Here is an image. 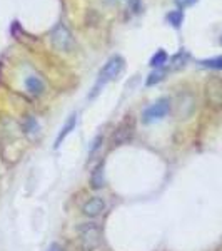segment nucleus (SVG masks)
<instances>
[{"instance_id": "1", "label": "nucleus", "mask_w": 222, "mask_h": 251, "mask_svg": "<svg viewBox=\"0 0 222 251\" xmlns=\"http://www.w3.org/2000/svg\"><path fill=\"white\" fill-rule=\"evenodd\" d=\"M124 67H126V60H124L122 55H112V57L106 62V66L100 69L99 77L95 80V86L92 87V92L89 97H90V99H95V97L99 96L100 89L122 74Z\"/></svg>"}, {"instance_id": "2", "label": "nucleus", "mask_w": 222, "mask_h": 251, "mask_svg": "<svg viewBox=\"0 0 222 251\" xmlns=\"http://www.w3.org/2000/svg\"><path fill=\"white\" fill-rule=\"evenodd\" d=\"M50 42H52V46L57 49L59 52H70L72 49H74V46H75L74 37H72L70 30H68L62 22H59L57 25L52 29V32H50Z\"/></svg>"}, {"instance_id": "3", "label": "nucleus", "mask_w": 222, "mask_h": 251, "mask_svg": "<svg viewBox=\"0 0 222 251\" xmlns=\"http://www.w3.org/2000/svg\"><path fill=\"white\" fill-rule=\"evenodd\" d=\"M169 112H171V100H169L167 97H160L159 100H155L152 106H149L142 112V121L147 124L155 123V121L164 119Z\"/></svg>"}, {"instance_id": "4", "label": "nucleus", "mask_w": 222, "mask_h": 251, "mask_svg": "<svg viewBox=\"0 0 222 251\" xmlns=\"http://www.w3.org/2000/svg\"><path fill=\"white\" fill-rule=\"evenodd\" d=\"M79 234L82 238V243L87 250H92L99 246L100 238H102V229L97 223H82L79 226Z\"/></svg>"}, {"instance_id": "5", "label": "nucleus", "mask_w": 222, "mask_h": 251, "mask_svg": "<svg viewBox=\"0 0 222 251\" xmlns=\"http://www.w3.org/2000/svg\"><path fill=\"white\" fill-rule=\"evenodd\" d=\"M205 96L211 107H222V79L212 77L205 87Z\"/></svg>"}, {"instance_id": "6", "label": "nucleus", "mask_w": 222, "mask_h": 251, "mask_svg": "<svg viewBox=\"0 0 222 251\" xmlns=\"http://www.w3.org/2000/svg\"><path fill=\"white\" fill-rule=\"evenodd\" d=\"M176 107H177V114H179L180 119H187L194 112V109H196V100H194L192 94H189V92L180 94L179 99H177Z\"/></svg>"}, {"instance_id": "7", "label": "nucleus", "mask_w": 222, "mask_h": 251, "mask_svg": "<svg viewBox=\"0 0 222 251\" xmlns=\"http://www.w3.org/2000/svg\"><path fill=\"white\" fill-rule=\"evenodd\" d=\"M104 208H106V201H104L100 196H94V198H90V200H87L86 203H84L82 213L86 214V216H89V218H97V216H100V214H102Z\"/></svg>"}, {"instance_id": "8", "label": "nucleus", "mask_w": 222, "mask_h": 251, "mask_svg": "<svg viewBox=\"0 0 222 251\" xmlns=\"http://www.w3.org/2000/svg\"><path fill=\"white\" fill-rule=\"evenodd\" d=\"M75 124H77V114H70V116H68V119L66 121V124L62 126V129H60L57 139H55V148H59V146L62 144V141L66 139V137L70 134L72 131H74Z\"/></svg>"}, {"instance_id": "9", "label": "nucleus", "mask_w": 222, "mask_h": 251, "mask_svg": "<svg viewBox=\"0 0 222 251\" xmlns=\"http://www.w3.org/2000/svg\"><path fill=\"white\" fill-rule=\"evenodd\" d=\"M25 87L30 94L40 96L44 92V89H45V84H44V80L37 77V75H29V77L25 79Z\"/></svg>"}, {"instance_id": "10", "label": "nucleus", "mask_w": 222, "mask_h": 251, "mask_svg": "<svg viewBox=\"0 0 222 251\" xmlns=\"http://www.w3.org/2000/svg\"><path fill=\"white\" fill-rule=\"evenodd\" d=\"M104 163H99L92 169V174H90V188L94 189H100L104 188Z\"/></svg>"}, {"instance_id": "11", "label": "nucleus", "mask_w": 222, "mask_h": 251, "mask_svg": "<svg viewBox=\"0 0 222 251\" xmlns=\"http://www.w3.org/2000/svg\"><path fill=\"white\" fill-rule=\"evenodd\" d=\"M189 59H191V55H189V52H185L184 49L182 50H179L177 54L172 57L171 60V67H172V71H179V69H182L187 66V62H189Z\"/></svg>"}, {"instance_id": "12", "label": "nucleus", "mask_w": 222, "mask_h": 251, "mask_svg": "<svg viewBox=\"0 0 222 251\" xmlns=\"http://www.w3.org/2000/svg\"><path fill=\"white\" fill-rule=\"evenodd\" d=\"M167 60H169L167 52H165L164 49H159V50L151 57V66L154 69H162L165 64H167Z\"/></svg>"}, {"instance_id": "13", "label": "nucleus", "mask_w": 222, "mask_h": 251, "mask_svg": "<svg viewBox=\"0 0 222 251\" xmlns=\"http://www.w3.org/2000/svg\"><path fill=\"white\" fill-rule=\"evenodd\" d=\"M167 22L171 24L172 27L179 29V27L182 25V22H184V12L180 9H176V10L169 12V14H167Z\"/></svg>"}, {"instance_id": "14", "label": "nucleus", "mask_w": 222, "mask_h": 251, "mask_svg": "<svg viewBox=\"0 0 222 251\" xmlns=\"http://www.w3.org/2000/svg\"><path fill=\"white\" fill-rule=\"evenodd\" d=\"M199 66L200 67H205V69H212V71H222V55L199 60Z\"/></svg>"}, {"instance_id": "15", "label": "nucleus", "mask_w": 222, "mask_h": 251, "mask_svg": "<svg viewBox=\"0 0 222 251\" xmlns=\"http://www.w3.org/2000/svg\"><path fill=\"white\" fill-rule=\"evenodd\" d=\"M165 77V71H164V67L162 69H155L154 72H151L149 74V77L145 79V86L147 87H152V86H155L157 82H160V80H164Z\"/></svg>"}, {"instance_id": "16", "label": "nucleus", "mask_w": 222, "mask_h": 251, "mask_svg": "<svg viewBox=\"0 0 222 251\" xmlns=\"http://www.w3.org/2000/svg\"><path fill=\"white\" fill-rule=\"evenodd\" d=\"M100 143H102V136H97L94 141H92V146H90V151H89V156H94L95 154V151L100 148Z\"/></svg>"}, {"instance_id": "17", "label": "nucleus", "mask_w": 222, "mask_h": 251, "mask_svg": "<svg viewBox=\"0 0 222 251\" xmlns=\"http://www.w3.org/2000/svg\"><path fill=\"white\" fill-rule=\"evenodd\" d=\"M174 2H176V5L179 7V9H187V7H192L197 0H174Z\"/></svg>"}, {"instance_id": "18", "label": "nucleus", "mask_w": 222, "mask_h": 251, "mask_svg": "<svg viewBox=\"0 0 222 251\" xmlns=\"http://www.w3.org/2000/svg\"><path fill=\"white\" fill-rule=\"evenodd\" d=\"M48 251H62V248H60V245H57V243H52L48 246Z\"/></svg>"}, {"instance_id": "19", "label": "nucleus", "mask_w": 222, "mask_h": 251, "mask_svg": "<svg viewBox=\"0 0 222 251\" xmlns=\"http://www.w3.org/2000/svg\"><path fill=\"white\" fill-rule=\"evenodd\" d=\"M221 46H222V37H221Z\"/></svg>"}]
</instances>
